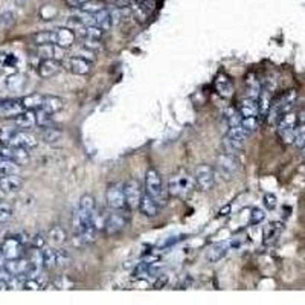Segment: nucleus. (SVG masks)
<instances>
[{
    "label": "nucleus",
    "mask_w": 305,
    "mask_h": 305,
    "mask_svg": "<svg viewBox=\"0 0 305 305\" xmlns=\"http://www.w3.org/2000/svg\"><path fill=\"white\" fill-rule=\"evenodd\" d=\"M270 107H272L270 92L269 90L259 92V96H258V109H259V116H261V118H267V114L270 111Z\"/></svg>",
    "instance_id": "obj_26"
},
{
    "label": "nucleus",
    "mask_w": 305,
    "mask_h": 305,
    "mask_svg": "<svg viewBox=\"0 0 305 305\" xmlns=\"http://www.w3.org/2000/svg\"><path fill=\"white\" fill-rule=\"evenodd\" d=\"M264 206L267 208V209H275V208H277V205H278V198H277V195H275V194H266L264 195Z\"/></svg>",
    "instance_id": "obj_44"
},
{
    "label": "nucleus",
    "mask_w": 305,
    "mask_h": 305,
    "mask_svg": "<svg viewBox=\"0 0 305 305\" xmlns=\"http://www.w3.org/2000/svg\"><path fill=\"white\" fill-rule=\"evenodd\" d=\"M60 69L61 66L58 63V60L49 58V60H41V63L38 64V74L41 78H52L60 72Z\"/></svg>",
    "instance_id": "obj_16"
},
{
    "label": "nucleus",
    "mask_w": 305,
    "mask_h": 305,
    "mask_svg": "<svg viewBox=\"0 0 305 305\" xmlns=\"http://www.w3.org/2000/svg\"><path fill=\"white\" fill-rule=\"evenodd\" d=\"M296 124H298V114L288 111L278 121V135L285 143H293L296 135Z\"/></svg>",
    "instance_id": "obj_3"
},
{
    "label": "nucleus",
    "mask_w": 305,
    "mask_h": 305,
    "mask_svg": "<svg viewBox=\"0 0 305 305\" xmlns=\"http://www.w3.org/2000/svg\"><path fill=\"white\" fill-rule=\"evenodd\" d=\"M124 194H125L127 206L130 209H138L139 208V203H140V198L143 195L140 183L138 180H135V179L128 180L124 185Z\"/></svg>",
    "instance_id": "obj_6"
},
{
    "label": "nucleus",
    "mask_w": 305,
    "mask_h": 305,
    "mask_svg": "<svg viewBox=\"0 0 305 305\" xmlns=\"http://www.w3.org/2000/svg\"><path fill=\"white\" fill-rule=\"evenodd\" d=\"M125 217L119 212H114L106 217V232L107 235H116L125 229Z\"/></svg>",
    "instance_id": "obj_13"
},
{
    "label": "nucleus",
    "mask_w": 305,
    "mask_h": 305,
    "mask_svg": "<svg viewBox=\"0 0 305 305\" xmlns=\"http://www.w3.org/2000/svg\"><path fill=\"white\" fill-rule=\"evenodd\" d=\"M56 253H58V266H64V264L69 263L70 256H69L67 252H64V250H56Z\"/></svg>",
    "instance_id": "obj_48"
},
{
    "label": "nucleus",
    "mask_w": 305,
    "mask_h": 305,
    "mask_svg": "<svg viewBox=\"0 0 305 305\" xmlns=\"http://www.w3.org/2000/svg\"><path fill=\"white\" fill-rule=\"evenodd\" d=\"M43 266H45L46 269H52V267L58 266V253L55 249L48 248L43 250Z\"/></svg>",
    "instance_id": "obj_32"
},
{
    "label": "nucleus",
    "mask_w": 305,
    "mask_h": 305,
    "mask_svg": "<svg viewBox=\"0 0 305 305\" xmlns=\"http://www.w3.org/2000/svg\"><path fill=\"white\" fill-rule=\"evenodd\" d=\"M19 168L20 165L14 162L12 159L0 156V172L2 174H19Z\"/></svg>",
    "instance_id": "obj_30"
},
{
    "label": "nucleus",
    "mask_w": 305,
    "mask_h": 305,
    "mask_svg": "<svg viewBox=\"0 0 305 305\" xmlns=\"http://www.w3.org/2000/svg\"><path fill=\"white\" fill-rule=\"evenodd\" d=\"M78 209L83 211L84 214L95 215V212H96V203H95L93 195H90V194H84V195L80 198V201H78Z\"/></svg>",
    "instance_id": "obj_27"
},
{
    "label": "nucleus",
    "mask_w": 305,
    "mask_h": 305,
    "mask_svg": "<svg viewBox=\"0 0 305 305\" xmlns=\"http://www.w3.org/2000/svg\"><path fill=\"white\" fill-rule=\"evenodd\" d=\"M284 229V224L281 222H273V223H269L266 227H264V243L266 244H272L275 243L279 235H281V232Z\"/></svg>",
    "instance_id": "obj_22"
},
{
    "label": "nucleus",
    "mask_w": 305,
    "mask_h": 305,
    "mask_svg": "<svg viewBox=\"0 0 305 305\" xmlns=\"http://www.w3.org/2000/svg\"><path fill=\"white\" fill-rule=\"evenodd\" d=\"M0 118H3V110H2V104H0Z\"/></svg>",
    "instance_id": "obj_54"
},
{
    "label": "nucleus",
    "mask_w": 305,
    "mask_h": 305,
    "mask_svg": "<svg viewBox=\"0 0 305 305\" xmlns=\"http://www.w3.org/2000/svg\"><path fill=\"white\" fill-rule=\"evenodd\" d=\"M107 205L114 211H122L127 206L125 194H124V185L114 183L107 190Z\"/></svg>",
    "instance_id": "obj_8"
},
{
    "label": "nucleus",
    "mask_w": 305,
    "mask_h": 305,
    "mask_svg": "<svg viewBox=\"0 0 305 305\" xmlns=\"http://www.w3.org/2000/svg\"><path fill=\"white\" fill-rule=\"evenodd\" d=\"M293 143L298 148H305V124H302L299 128H296V135H295V140Z\"/></svg>",
    "instance_id": "obj_39"
},
{
    "label": "nucleus",
    "mask_w": 305,
    "mask_h": 305,
    "mask_svg": "<svg viewBox=\"0 0 305 305\" xmlns=\"http://www.w3.org/2000/svg\"><path fill=\"white\" fill-rule=\"evenodd\" d=\"M43 285L38 282L37 278H26L25 279V285H23V290H41Z\"/></svg>",
    "instance_id": "obj_45"
},
{
    "label": "nucleus",
    "mask_w": 305,
    "mask_h": 305,
    "mask_svg": "<svg viewBox=\"0 0 305 305\" xmlns=\"http://www.w3.org/2000/svg\"><path fill=\"white\" fill-rule=\"evenodd\" d=\"M35 118H37V125L40 128H46L52 125V114L48 113L46 110H43V109L35 110Z\"/></svg>",
    "instance_id": "obj_34"
},
{
    "label": "nucleus",
    "mask_w": 305,
    "mask_h": 305,
    "mask_svg": "<svg viewBox=\"0 0 305 305\" xmlns=\"http://www.w3.org/2000/svg\"><path fill=\"white\" fill-rule=\"evenodd\" d=\"M45 244H46V240L43 235H35L32 238V248H35V249H43L45 248Z\"/></svg>",
    "instance_id": "obj_47"
},
{
    "label": "nucleus",
    "mask_w": 305,
    "mask_h": 305,
    "mask_svg": "<svg viewBox=\"0 0 305 305\" xmlns=\"http://www.w3.org/2000/svg\"><path fill=\"white\" fill-rule=\"evenodd\" d=\"M266 219V212L264 209L261 208H253L252 209V214H250V224H259L263 223Z\"/></svg>",
    "instance_id": "obj_41"
},
{
    "label": "nucleus",
    "mask_w": 305,
    "mask_h": 305,
    "mask_svg": "<svg viewBox=\"0 0 305 305\" xmlns=\"http://www.w3.org/2000/svg\"><path fill=\"white\" fill-rule=\"evenodd\" d=\"M14 215V208L9 203H0V224L6 223L12 219Z\"/></svg>",
    "instance_id": "obj_36"
},
{
    "label": "nucleus",
    "mask_w": 305,
    "mask_h": 305,
    "mask_svg": "<svg viewBox=\"0 0 305 305\" xmlns=\"http://www.w3.org/2000/svg\"><path fill=\"white\" fill-rule=\"evenodd\" d=\"M23 186V179L19 174H5V176L0 179V191L3 194H12L22 190Z\"/></svg>",
    "instance_id": "obj_12"
},
{
    "label": "nucleus",
    "mask_w": 305,
    "mask_h": 305,
    "mask_svg": "<svg viewBox=\"0 0 305 305\" xmlns=\"http://www.w3.org/2000/svg\"><path fill=\"white\" fill-rule=\"evenodd\" d=\"M194 183L198 190L209 191L214 186V171L209 165H198L194 171Z\"/></svg>",
    "instance_id": "obj_7"
},
{
    "label": "nucleus",
    "mask_w": 305,
    "mask_h": 305,
    "mask_svg": "<svg viewBox=\"0 0 305 305\" xmlns=\"http://www.w3.org/2000/svg\"><path fill=\"white\" fill-rule=\"evenodd\" d=\"M8 143L12 145V147H20V148L31 151L38 145V140H37L35 136H32L31 133H28V132H14V135L11 136Z\"/></svg>",
    "instance_id": "obj_9"
},
{
    "label": "nucleus",
    "mask_w": 305,
    "mask_h": 305,
    "mask_svg": "<svg viewBox=\"0 0 305 305\" xmlns=\"http://www.w3.org/2000/svg\"><path fill=\"white\" fill-rule=\"evenodd\" d=\"M5 270L11 275V277H25L29 270V261L28 258H14L5 261Z\"/></svg>",
    "instance_id": "obj_11"
},
{
    "label": "nucleus",
    "mask_w": 305,
    "mask_h": 305,
    "mask_svg": "<svg viewBox=\"0 0 305 305\" xmlns=\"http://www.w3.org/2000/svg\"><path fill=\"white\" fill-rule=\"evenodd\" d=\"M166 282H168V277L166 275H157V281L154 282V287L156 288H162V287H165L166 285Z\"/></svg>",
    "instance_id": "obj_49"
},
{
    "label": "nucleus",
    "mask_w": 305,
    "mask_h": 305,
    "mask_svg": "<svg viewBox=\"0 0 305 305\" xmlns=\"http://www.w3.org/2000/svg\"><path fill=\"white\" fill-rule=\"evenodd\" d=\"M139 211L145 215V217H156L157 212H159V205L156 198H153L150 194L145 193L140 198V203H139Z\"/></svg>",
    "instance_id": "obj_17"
},
{
    "label": "nucleus",
    "mask_w": 305,
    "mask_h": 305,
    "mask_svg": "<svg viewBox=\"0 0 305 305\" xmlns=\"http://www.w3.org/2000/svg\"><path fill=\"white\" fill-rule=\"evenodd\" d=\"M193 183L194 180L188 174L172 176L168 182V193L174 197H185L193 190Z\"/></svg>",
    "instance_id": "obj_5"
},
{
    "label": "nucleus",
    "mask_w": 305,
    "mask_h": 305,
    "mask_svg": "<svg viewBox=\"0 0 305 305\" xmlns=\"http://www.w3.org/2000/svg\"><path fill=\"white\" fill-rule=\"evenodd\" d=\"M78 56L84 58V60L90 61V63L96 60L95 52H93V51H90V49H85V48H83V49H80V51H78Z\"/></svg>",
    "instance_id": "obj_46"
},
{
    "label": "nucleus",
    "mask_w": 305,
    "mask_h": 305,
    "mask_svg": "<svg viewBox=\"0 0 305 305\" xmlns=\"http://www.w3.org/2000/svg\"><path fill=\"white\" fill-rule=\"evenodd\" d=\"M145 191H147V194H150L153 198H156V201H161V200L165 201L164 182H162L161 174H159L154 168H150L147 171V174H145Z\"/></svg>",
    "instance_id": "obj_2"
},
{
    "label": "nucleus",
    "mask_w": 305,
    "mask_h": 305,
    "mask_svg": "<svg viewBox=\"0 0 305 305\" xmlns=\"http://www.w3.org/2000/svg\"><path fill=\"white\" fill-rule=\"evenodd\" d=\"M258 125H259V122H258L256 116H250V118H241V128L244 130L248 136L256 132Z\"/></svg>",
    "instance_id": "obj_35"
},
{
    "label": "nucleus",
    "mask_w": 305,
    "mask_h": 305,
    "mask_svg": "<svg viewBox=\"0 0 305 305\" xmlns=\"http://www.w3.org/2000/svg\"><path fill=\"white\" fill-rule=\"evenodd\" d=\"M75 43V32L69 28L55 29V45L61 48H70Z\"/></svg>",
    "instance_id": "obj_15"
},
{
    "label": "nucleus",
    "mask_w": 305,
    "mask_h": 305,
    "mask_svg": "<svg viewBox=\"0 0 305 305\" xmlns=\"http://www.w3.org/2000/svg\"><path fill=\"white\" fill-rule=\"evenodd\" d=\"M83 48L85 49H90L93 52H98L103 49V45H101V41L98 38H92V37H85L84 38V43H83Z\"/></svg>",
    "instance_id": "obj_38"
},
{
    "label": "nucleus",
    "mask_w": 305,
    "mask_h": 305,
    "mask_svg": "<svg viewBox=\"0 0 305 305\" xmlns=\"http://www.w3.org/2000/svg\"><path fill=\"white\" fill-rule=\"evenodd\" d=\"M229 211H230V206L227 205L224 209H222V211H220V217H223V215H227V212H229Z\"/></svg>",
    "instance_id": "obj_53"
},
{
    "label": "nucleus",
    "mask_w": 305,
    "mask_h": 305,
    "mask_svg": "<svg viewBox=\"0 0 305 305\" xmlns=\"http://www.w3.org/2000/svg\"><path fill=\"white\" fill-rule=\"evenodd\" d=\"M63 107H64V101L60 96H54V95L45 96V99H43V106H41L43 110H46L51 114L61 111Z\"/></svg>",
    "instance_id": "obj_21"
},
{
    "label": "nucleus",
    "mask_w": 305,
    "mask_h": 305,
    "mask_svg": "<svg viewBox=\"0 0 305 305\" xmlns=\"http://www.w3.org/2000/svg\"><path fill=\"white\" fill-rule=\"evenodd\" d=\"M238 111L243 118H250V116H256L259 114V109H258V99L255 98H244L241 103H240V107H238Z\"/></svg>",
    "instance_id": "obj_18"
},
{
    "label": "nucleus",
    "mask_w": 305,
    "mask_h": 305,
    "mask_svg": "<svg viewBox=\"0 0 305 305\" xmlns=\"http://www.w3.org/2000/svg\"><path fill=\"white\" fill-rule=\"evenodd\" d=\"M217 171H219L220 176L226 180L234 179L235 174L240 171L238 159L234 154H229V153L219 156V159H217Z\"/></svg>",
    "instance_id": "obj_4"
},
{
    "label": "nucleus",
    "mask_w": 305,
    "mask_h": 305,
    "mask_svg": "<svg viewBox=\"0 0 305 305\" xmlns=\"http://www.w3.org/2000/svg\"><path fill=\"white\" fill-rule=\"evenodd\" d=\"M16 22V17H14V14L11 11H3L0 14V28L2 29H8L14 25Z\"/></svg>",
    "instance_id": "obj_37"
},
{
    "label": "nucleus",
    "mask_w": 305,
    "mask_h": 305,
    "mask_svg": "<svg viewBox=\"0 0 305 305\" xmlns=\"http://www.w3.org/2000/svg\"><path fill=\"white\" fill-rule=\"evenodd\" d=\"M95 16V26L103 29V31H109V29L111 28L113 22H111V14L107 8L98 11L96 14H93Z\"/></svg>",
    "instance_id": "obj_23"
},
{
    "label": "nucleus",
    "mask_w": 305,
    "mask_h": 305,
    "mask_svg": "<svg viewBox=\"0 0 305 305\" xmlns=\"http://www.w3.org/2000/svg\"><path fill=\"white\" fill-rule=\"evenodd\" d=\"M230 244L229 243H217L208 249L206 252V258L211 261V263H219L220 259H223L227 252H229Z\"/></svg>",
    "instance_id": "obj_20"
},
{
    "label": "nucleus",
    "mask_w": 305,
    "mask_h": 305,
    "mask_svg": "<svg viewBox=\"0 0 305 305\" xmlns=\"http://www.w3.org/2000/svg\"><path fill=\"white\" fill-rule=\"evenodd\" d=\"M43 99H45V96L43 95L34 93V95H28V96L22 98L20 103H22L25 110H38L43 106Z\"/></svg>",
    "instance_id": "obj_24"
},
{
    "label": "nucleus",
    "mask_w": 305,
    "mask_h": 305,
    "mask_svg": "<svg viewBox=\"0 0 305 305\" xmlns=\"http://www.w3.org/2000/svg\"><path fill=\"white\" fill-rule=\"evenodd\" d=\"M61 138H63V135H61L60 130L54 128L52 125L43 128V132H41V139L45 140V142H48V143H55V142L60 140Z\"/></svg>",
    "instance_id": "obj_31"
},
{
    "label": "nucleus",
    "mask_w": 305,
    "mask_h": 305,
    "mask_svg": "<svg viewBox=\"0 0 305 305\" xmlns=\"http://www.w3.org/2000/svg\"><path fill=\"white\" fill-rule=\"evenodd\" d=\"M5 256H3V253H2V249H0V270H3L5 269Z\"/></svg>",
    "instance_id": "obj_52"
},
{
    "label": "nucleus",
    "mask_w": 305,
    "mask_h": 305,
    "mask_svg": "<svg viewBox=\"0 0 305 305\" xmlns=\"http://www.w3.org/2000/svg\"><path fill=\"white\" fill-rule=\"evenodd\" d=\"M138 5L142 11H145L147 14H151L156 9V2L154 0H138Z\"/></svg>",
    "instance_id": "obj_43"
},
{
    "label": "nucleus",
    "mask_w": 305,
    "mask_h": 305,
    "mask_svg": "<svg viewBox=\"0 0 305 305\" xmlns=\"http://www.w3.org/2000/svg\"><path fill=\"white\" fill-rule=\"evenodd\" d=\"M298 122L302 125V124H305V107L301 110V113L298 114Z\"/></svg>",
    "instance_id": "obj_51"
},
{
    "label": "nucleus",
    "mask_w": 305,
    "mask_h": 305,
    "mask_svg": "<svg viewBox=\"0 0 305 305\" xmlns=\"http://www.w3.org/2000/svg\"><path fill=\"white\" fill-rule=\"evenodd\" d=\"M22 248H23V243L22 240L16 235V237H8L2 246H0V249H2V253L5 256V259H14V258H20L22 256Z\"/></svg>",
    "instance_id": "obj_10"
},
{
    "label": "nucleus",
    "mask_w": 305,
    "mask_h": 305,
    "mask_svg": "<svg viewBox=\"0 0 305 305\" xmlns=\"http://www.w3.org/2000/svg\"><path fill=\"white\" fill-rule=\"evenodd\" d=\"M67 5L72 6V8H81L83 5H85L87 2H90V0H66Z\"/></svg>",
    "instance_id": "obj_50"
},
{
    "label": "nucleus",
    "mask_w": 305,
    "mask_h": 305,
    "mask_svg": "<svg viewBox=\"0 0 305 305\" xmlns=\"http://www.w3.org/2000/svg\"><path fill=\"white\" fill-rule=\"evenodd\" d=\"M101 9H104V6L101 5V3H96V2H87L85 5H83L81 6V11H84V12H89V14H96L98 11H101Z\"/></svg>",
    "instance_id": "obj_42"
},
{
    "label": "nucleus",
    "mask_w": 305,
    "mask_h": 305,
    "mask_svg": "<svg viewBox=\"0 0 305 305\" xmlns=\"http://www.w3.org/2000/svg\"><path fill=\"white\" fill-rule=\"evenodd\" d=\"M31 38H32V41L35 43L37 46L55 45V31H41V32L34 34Z\"/></svg>",
    "instance_id": "obj_28"
},
{
    "label": "nucleus",
    "mask_w": 305,
    "mask_h": 305,
    "mask_svg": "<svg viewBox=\"0 0 305 305\" xmlns=\"http://www.w3.org/2000/svg\"><path fill=\"white\" fill-rule=\"evenodd\" d=\"M66 240H67V234L61 226H55L49 230V241L54 246H61L66 243Z\"/></svg>",
    "instance_id": "obj_29"
},
{
    "label": "nucleus",
    "mask_w": 305,
    "mask_h": 305,
    "mask_svg": "<svg viewBox=\"0 0 305 305\" xmlns=\"http://www.w3.org/2000/svg\"><path fill=\"white\" fill-rule=\"evenodd\" d=\"M67 67H69V70L72 72V74H75V75H87L92 69V63L77 55V56L69 58Z\"/></svg>",
    "instance_id": "obj_14"
},
{
    "label": "nucleus",
    "mask_w": 305,
    "mask_h": 305,
    "mask_svg": "<svg viewBox=\"0 0 305 305\" xmlns=\"http://www.w3.org/2000/svg\"><path fill=\"white\" fill-rule=\"evenodd\" d=\"M304 156H305V148H304Z\"/></svg>",
    "instance_id": "obj_55"
},
{
    "label": "nucleus",
    "mask_w": 305,
    "mask_h": 305,
    "mask_svg": "<svg viewBox=\"0 0 305 305\" xmlns=\"http://www.w3.org/2000/svg\"><path fill=\"white\" fill-rule=\"evenodd\" d=\"M296 98H298V93L295 90H290L287 92L285 95H282L277 103L272 104L270 107V111L267 114V119H269V124H278V121L282 118L285 113H288L290 110L293 109L295 103H296Z\"/></svg>",
    "instance_id": "obj_1"
},
{
    "label": "nucleus",
    "mask_w": 305,
    "mask_h": 305,
    "mask_svg": "<svg viewBox=\"0 0 305 305\" xmlns=\"http://www.w3.org/2000/svg\"><path fill=\"white\" fill-rule=\"evenodd\" d=\"M22 84H23V77L20 74H14L6 80V85H8V89H11V90L20 89Z\"/></svg>",
    "instance_id": "obj_40"
},
{
    "label": "nucleus",
    "mask_w": 305,
    "mask_h": 305,
    "mask_svg": "<svg viewBox=\"0 0 305 305\" xmlns=\"http://www.w3.org/2000/svg\"><path fill=\"white\" fill-rule=\"evenodd\" d=\"M14 124L23 130L32 128L34 125H37L35 111L34 110H23L22 113H19L16 118H14Z\"/></svg>",
    "instance_id": "obj_19"
},
{
    "label": "nucleus",
    "mask_w": 305,
    "mask_h": 305,
    "mask_svg": "<svg viewBox=\"0 0 305 305\" xmlns=\"http://www.w3.org/2000/svg\"><path fill=\"white\" fill-rule=\"evenodd\" d=\"M11 159L19 165H25L29 162V150L20 148V147H12V156Z\"/></svg>",
    "instance_id": "obj_33"
},
{
    "label": "nucleus",
    "mask_w": 305,
    "mask_h": 305,
    "mask_svg": "<svg viewBox=\"0 0 305 305\" xmlns=\"http://www.w3.org/2000/svg\"><path fill=\"white\" fill-rule=\"evenodd\" d=\"M215 89H217V92H219L224 98L232 96V92H234V89H232V83H230V80L226 75H219V77H217Z\"/></svg>",
    "instance_id": "obj_25"
}]
</instances>
